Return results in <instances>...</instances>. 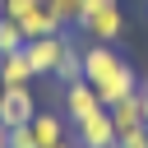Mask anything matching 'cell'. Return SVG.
Instances as JSON below:
<instances>
[{
  "label": "cell",
  "mask_w": 148,
  "mask_h": 148,
  "mask_svg": "<svg viewBox=\"0 0 148 148\" xmlns=\"http://www.w3.org/2000/svg\"><path fill=\"white\" fill-rule=\"evenodd\" d=\"M83 79L92 83V92H97L102 106H116L120 97H130V92L139 88L134 65H130L111 42H88V46H83Z\"/></svg>",
  "instance_id": "6da1fadb"
},
{
  "label": "cell",
  "mask_w": 148,
  "mask_h": 148,
  "mask_svg": "<svg viewBox=\"0 0 148 148\" xmlns=\"http://www.w3.org/2000/svg\"><path fill=\"white\" fill-rule=\"evenodd\" d=\"M0 14L14 18L23 28V37H51V32H65V23L51 14L46 0H0Z\"/></svg>",
  "instance_id": "7a4b0ae2"
},
{
  "label": "cell",
  "mask_w": 148,
  "mask_h": 148,
  "mask_svg": "<svg viewBox=\"0 0 148 148\" xmlns=\"http://www.w3.org/2000/svg\"><path fill=\"white\" fill-rule=\"evenodd\" d=\"M23 51H28V60H32L37 79H42V74H51V79H56V69H60V60H65V51H69V37H65V32L28 37V42H23Z\"/></svg>",
  "instance_id": "3957f363"
},
{
  "label": "cell",
  "mask_w": 148,
  "mask_h": 148,
  "mask_svg": "<svg viewBox=\"0 0 148 148\" xmlns=\"http://www.w3.org/2000/svg\"><path fill=\"white\" fill-rule=\"evenodd\" d=\"M116 125H111V111L102 106V111H92V116H83L79 125H74V143L79 148H116Z\"/></svg>",
  "instance_id": "277c9868"
},
{
  "label": "cell",
  "mask_w": 148,
  "mask_h": 148,
  "mask_svg": "<svg viewBox=\"0 0 148 148\" xmlns=\"http://www.w3.org/2000/svg\"><path fill=\"white\" fill-rule=\"evenodd\" d=\"M37 111H42V106H37L32 88H5V92H0V125H5V130L28 125Z\"/></svg>",
  "instance_id": "5b68a950"
},
{
  "label": "cell",
  "mask_w": 148,
  "mask_h": 148,
  "mask_svg": "<svg viewBox=\"0 0 148 148\" xmlns=\"http://www.w3.org/2000/svg\"><path fill=\"white\" fill-rule=\"evenodd\" d=\"M111 111V125H116V134H134V130H143L148 125V92L143 88H134L130 97H120L116 106H106Z\"/></svg>",
  "instance_id": "8992f818"
},
{
  "label": "cell",
  "mask_w": 148,
  "mask_h": 148,
  "mask_svg": "<svg viewBox=\"0 0 148 148\" xmlns=\"http://www.w3.org/2000/svg\"><path fill=\"white\" fill-rule=\"evenodd\" d=\"M60 111H65V120H69V125H79L83 116L102 111V102H97L92 83H88V79H79V83H69V88H65V102H60Z\"/></svg>",
  "instance_id": "52a82bcc"
},
{
  "label": "cell",
  "mask_w": 148,
  "mask_h": 148,
  "mask_svg": "<svg viewBox=\"0 0 148 148\" xmlns=\"http://www.w3.org/2000/svg\"><path fill=\"white\" fill-rule=\"evenodd\" d=\"M28 130H32L37 148H56L60 139H69V134H65V111H37V116L28 120Z\"/></svg>",
  "instance_id": "ba28073f"
},
{
  "label": "cell",
  "mask_w": 148,
  "mask_h": 148,
  "mask_svg": "<svg viewBox=\"0 0 148 148\" xmlns=\"http://www.w3.org/2000/svg\"><path fill=\"white\" fill-rule=\"evenodd\" d=\"M32 79H37V69H32L28 51H9V56H0V83H5V88H28Z\"/></svg>",
  "instance_id": "9c48e42d"
},
{
  "label": "cell",
  "mask_w": 148,
  "mask_h": 148,
  "mask_svg": "<svg viewBox=\"0 0 148 148\" xmlns=\"http://www.w3.org/2000/svg\"><path fill=\"white\" fill-rule=\"evenodd\" d=\"M56 79H60V88H69V83H79V79H83V46H74V42H69V51H65V60H60Z\"/></svg>",
  "instance_id": "30bf717a"
},
{
  "label": "cell",
  "mask_w": 148,
  "mask_h": 148,
  "mask_svg": "<svg viewBox=\"0 0 148 148\" xmlns=\"http://www.w3.org/2000/svg\"><path fill=\"white\" fill-rule=\"evenodd\" d=\"M23 42H28V37H23V28H18L14 18H5V14H0V56L23 51Z\"/></svg>",
  "instance_id": "8fae6325"
},
{
  "label": "cell",
  "mask_w": 148,
  "mask_h": 148,
  "mask_svg": "<svg viewBox=\"0 0 148 148\" xmlns=\"http://www.w3.org/2000/svg\"><path fill=\"white\" fill-rule=\"evenodd\" d=\"M51 14L65 23V28H79V14H83V0H46Z\"/></svg>",
  "instance_id": "7c38bea8"
},
{
  "label": "cell",
  "mask_w": 148,
  "mask_h": 148,
  "mask_svg": "<svg viewBox=\"0 0 148 148\" xmlns=\"http://www.w3.org/2000/svg\"><path fill=\"white\" fill-rule=\"evenodd\" d=\"M5 148H37V139H32L28 125H18V130H9V143H5Z\"/></svg>",
  "instance_id": "4fadbf2b"
},
{
  "label": "cell",
  "mask_w": 148,
  "mask_h": 148,
  "mask_svg": "<svg viewBox=\"0 0 148 148\" xmlns=\"http://www.w3.org/2000/svg\"><path fill=\"white\" fill-rule=\"evenodd\" d=\"M116 148H148V125H143V130H134V134H120V139H116Z\"/></svg>",
  "instance_id": "5bb4252c"
},
{
  "label": "cell",
  "mask_w": 148,
  "mask_h": 148,
  "mask_svg": "<svg viewBox=\"0 0 148 148\" xmlns=\"http://www.w3.org/2000/svg\"><path fill=\"white\" fill-rule=\"evenodd\" d=\"M56 148H79V143H74V139H60V143H56Z\"/></svg>",
  "instance_id": "9a60e30c"
},
{
  "label": "cell",
  "mask_w": 148,
  "mask_h": 148,
  "mask_svg": "<svg viewBox=\"0 0 148 148\" xmlns=\"http://www.w3.org/2000/svg\"><path fill=\"white\" fill-rule=\"evenodd\" d=\"M5 143H9V130H5V125H0V148H5Z\"/></svg>",
  "instance_id": "2e32d148"
},
{
  "label": "cell",
  "mask_w": 148,
  "mask_h": 148,
  "mask_svg": "<svg viewBox=\"0 0 148 148\" xmlns=\"http://www.w3.org/2000/svg\"><path fill=\"white\" fill-rule=\"evenodd\" d=\"M0 92H5V83H0Z\"/></svg>",
  "instance_id": "e0dca14e"
},
{
  "label": "cell",
  "mask_w": 148,
  "mask_h": 148,
  "mask_svg": "<svg viewBox=\"0 0 148 148\" xmlns=\"http://www.w3.org/2000/svg\"><path fill=\"white\" fill-rule=\"evenodd\" d=\"M143 92H148V88H143Z\"/></svg>",
  "instance_id": "ac0fdd59"
}]
</instances>
